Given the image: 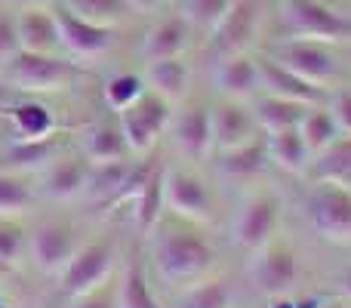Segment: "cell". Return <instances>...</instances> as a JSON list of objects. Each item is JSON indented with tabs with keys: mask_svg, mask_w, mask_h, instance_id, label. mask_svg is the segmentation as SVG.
<instances>
[{
	"mask_svg": "<svg viewBox=\"0 0 351 308\" xmlns=\"http://www.w3.org/2000/svg\"><path fill=\"white\" fill-rule=\"evenodd\" d=\"M152 272L170 290L188 287L194 281L206 278L216 265V250L197 231V225L182 222L170 216L152 228V247H148Z\"/></svg>",
	"mask_w": 351,
	"mask_h": 308,
	"instance_id": "6da1fadb",
	"label": "cell"
},
{
	"mask_svg": "<svg viewBox=\"0 0 351 308\" xmlns=\"http://www.w3.org/2000/svg\"><path fill=\"white\" fill-rule=\"evenodd\" d=\"M77 78V62L56 53H25L19 49L10 62L0 65V80L10 86L16 96H53L74 84Z\"/></svg>",
	"mask_w": 351,
	"mask_h": 308,
	"instance_id": "7a4b0ae2",
	"label": "cell"
},
{
	"mask_svg": "<svg viewBox=\"0 0 351 308\" xmlns=\"http://www.w3.org/2000/svg\"><path fill=\"white\" fill-rule=\"evenodd\" d=\"M278 22L287 37L321 43H348L351 19L321 0H278Z\"/></svg>",
	"mask_w": 351,
	"mask_h": 308,
	"instance_id": "3957f363",
	"label": "cell"
},
{
	"mask_svg": "<svg viewBox=\"0 0 351 308\" xmlns=\"http://www.w3.org/2000/svg\"><path fill=\"white\" fill-rule=\"evenodd\" d=\"M164 210L191 225H206L216 216V194L210 182L191 167H164Z\"/></svg>",
	"mask_w": 351,
	"mask_h": 308,
	"instance_id": "277c9868",
	"label": "cell"
},
{
	"mask_svg": "<svg viewBox=\"0 0 351 308\" xmlns=\"http://www.w3.org/2000/svg\"><path fill=\"white\" fill-rule=\"evenodd\" d=\"M173 108L167 99H160L158 93L145 90L139 99H136L130 108L117 111V123L123 130V139L130 145V154L136 157H148L154 152V145L160 142V136L170 127Z\"/></svg>",
	"mask_w": 351,
	"mask_h": 308,
	"instance_id": "5b68a950",
	"label": "cell"
},
{
	"mask_svg": "<svg viewBox=\"0 0 351 308\" xmlns=\"http://www.w3.org/2000/svg\"><path fill=\"white\" fill-rule=\"evenodd\" d=\"M278 65H284L287 71H293L296 78L308 80L315 86H324L327 90L342 71L339 56L330 49V43L321 40H296V37H284L280 43H274L268 49Z\"/></svg>",
	"mask_w": 351,
	"mask_h": 308,
	"instance_id": "8992f818",
	"label": "cell"
},
{
	"mask_svg": "<svg viewBox=\"0 0 351 308\" xmlns=\"http://www.w3.org/2000/svg\"><path fill=\"white\" fill-rule=\"evenodd\" d=\"M280 222V204L268 188H256L243 198L237 206L234 219H231V244L237 250L253 256L259 247H265L274 235H278Z\"/></svg>",
	"mask_w": 351,
	"mask_h": 308,
	"instance_id": "52a82bcc",
	"label": "cell"
},
{
	"mask_svg": "<svg viewBox=\"0 0 351 308\" xmlns=\"http://www.w3.org/2000/svg\"><path fill=\"white\" fill-rule=\"evenodd\" d=\"M77 247V231L68 216H47L28 231V259L43 278H59Z\"/></svg>",
	"mask_w": 351,
	"mask_h": 308,
	"instance_id": "ba28073f",
	"label": "cell"
},
{
	"mask_svg": "<svg viewBox=\"0 0 351 308\" xmlns=\"http://www.w3.org/2000/svg\"><path fill=\"white\" fill-rule=\"evenodd\" d=\"M117 268V247L114 241L102 237V241H90L84 247L74 250V256L68 259V265L59 274V290L68 299L90 293L96 287L108 284V278Z\"/></svg>",
	"mask_w": 351,
	"mask_h": 308,
	"instance_id": "9c48e42d",
	"label": "cell"
},
{
	"mask_svg": "<svg viewBox=\"0 0 351 308\" xmlns=\"http://www.w3.org/2000/svg\"><path fill=\"white\" fill-rule=\"evenodd\" d=\"M308 222L324 241L351 244V188L315 182L308 200H305Z\"/></svg>",
	"mask_w": 351,
	"mask_h": 308,
	"instance_id": "30bf717a",
	"label": "cell"
},
{
	"mask_svg": "<svg viewBox=\"0 0 351 308\" xmlns=\"http://www.w3.org/2000/svg\"><path fill=\"white\" fill-rule=\"evenodd\" d=\"M296 281H299V256L290 241L271 237L265 247H259L253 253V262H250V284L265 299L293 293Z\"/></svg>",
	"mask_w": 351,
	"mask_h": 308,
	"instance_id": "8fae6325",
	"label": "cell"
},
{
	"mask_svg": "<svg viewBox=\"0 0 351 308\" xmlns=\"http://www.w3.org/2000/svg\"><path fill=\"white\" fill-rule=\"evenodd\" d=\"M262 31V3L259 0H234L219 25L210 31V47L216 59L250 53Z\"/></svg>",
	"mask_w": 351,
	"mask_h": 308,
	"instance_id": "7c38bea8",
	"label": "cell"
},
{
	"mask_svg": "<svg viewBox=\"0 0 351 308\" xmlns=\"http://www.w3.org/2000/svg\"><path fill=\"white\" fill-rule=\"evenodd\" d=\"M56 25H59V43L62 56H68L71 62H96L102 56L111 53L114 47V28L105 25H93L86 19L68 12L65 6H56Z\"/></svg>",
	"mask_w": 351,
	"mask_h": 308,
	"instance_id": "4fadbf2b",
	"label": "cell"
},
{
	"mask_svg": "<svg viewBox=\"0 0 351 308\" xmlns=\"http://www.w3.org/2000/svg\"><path fill=\"white\" fill-rule=\"evenodd\" d=\"M173 148L182 161L197 163L213 154V123H210V105L204 102H185L179 111L173 108L170 127Z\"/></svg>",
	"mask_w": 351,
	"mask_h": 308,
	"instance_id": "5bb4252c",
	"label": "cell"
},
{
	"mask_svg": "<svg viewBox=\"0 0 351 308\" xmlns=\"http://www.w3.org/2000/svg\"><path fill=\"white\" fill-rule=\"evenodd\" d=\"M210 123H213V154L247 145L262 133L250 102H241V99L219 96L210 105Z\"/></svg>",
	"mask_w": 351,
	"mask_h": 308,
	"instance_id": "9a60e30c",
	"label": "cell"
},
{
	"mask_svg": "<svg viewBox=\"0 0 351 308\" xmlns=\"http://www.w3.org/2000/svg\"><path fill=\"white\" fill-rule=\"evenodd\" d=\"M90 163L80 152H65L62 148L47 167L40 169V194L56 204H68L86 194L90 185Z\"/></svg>",
	"mask_w": 351,
	"mask_h": 308,
	"instance_id": "2e32d148",
	"label": "cell"
},
{
	"mask_svg": "<svg viewBox=\"0 0 351 308\" xmlns=\"http://www.w3.org/2000/svg\"><path fill=\"white\" fill-rule=\"evenodd\" d=\"M80 154L90 167H105V163L130 161V145L123 139V130L117 123V115L99 117L80 130Z\"/></svg>",
	"mask_w": 351,
	"mask_h": 308,
	"instance_id": "e0dca14e",
	"label": "cell"
},
{
	"mask_svg": "<svg viewBox=\"0 0 351 308\" xmlns=\"http://www.w3.org/2000/svg\"><path fill=\"white\" fill-rule=\"evenodd\" d=\"M256 62H259V93H271V96L290 99V102H299V105H324L327 102L330 90L296 78V74L287 71L284 65H278L268 53L259 56Z\"/></svg>",
	"mask_w": 351,
	"mask_h": 308,
	"instance_id": "ac0fdd59",
	"label": "cell"
},
{
	"mask_svg": "<svg viewBox=\"0 0 351 308\" xmlns=\"http://www.w3.org/2000/svg\"><path fill=\"white\" fill-rule=\"evenodd\" d=\"M16 31H19V47L25 53H47V56L62 53L56 10H49V6L16 10Z\"/></svg>",
	"mask_w": 351,
	"mask_h": 308,
	"instance_id": "d6986e66",
	"label": "cell"
},
{
	"mask_svg": "<svg viewBox=\"0 0 351 308\" xmlns=\"http://www.w3.org/2000/svg\"><path fill=\"white\" fill-rule=\"evenodd\" d=\"M213 80H216L219 96L250 102V99L259 93V62H256V56H250V53L216 59Z\"/></svg>",
	"mask_w": 351,
	"mask_h": 308,
	"instance_id": "ffe728a7",
	"label": "cell"
},
{
	"mask_svg": "<svg viewBox=\"0 0 351 308\" xmlns=\"http://www.w3.org/2000/svg\"><path fill=\"white\" fill-rule=\"evenodd\" d=\"M194 28L188 25V19L182 12L176 16H164L160 22H154L142 37V59H173V56H185L191 47Z\"/></svg>",
	"mask_w": 351,
	"mask_h": 308,
	"instance_id": "44dd1931",
	"label": "cell"
},
{
	"mask_svg": "<svg viewBox=\"0 0 351 308\" xmlns=\"http://www.w3.org/2000/svg\"><path fill=\"white\" fill-rule=\"evenodd\" d=\"M271 167L268 163V152H265V136H256L253 142L247 145H237V148H228V152H216V169L222 179L228 182H256L259 176H265V169Z\"/></svg>",
	"mask_w": 351,
	"mask_h": 308,
	"instance_id": "7402d4cb",
	"label": "cell"
},
{
	"mask_svg": "<svg viewBox=\"0 0 351 308\" xmlns=\"http://www.w3.org/2000/svg\"><path fill=\"white\" fill-rule=\"evenodd\" d=\"M142 80L152 93L167 99L170 105L185 102L188 84H191V68H188L185 56H173V59H148L142 68Z\"/></svg>",
	"mask_w": 351,
	"mask_h": 308,
	"instance_id": "603a6c76",
	"label": "cell"
},
{
	"mask_svg": "<svg viewBox=\"0 0 351 308\" xmlns=\"http://www.w3.org/2000/svg\"><path fill=\"white\" fill-rule=\"evenodd\" d=\"M62 152V133H53L47 139H10L0 154V169L10 173H40L56 154Z\"/></svg>",
	"mask_w": 351,
	"mask_h": 308,
	"instance_id": "cb8c5ba5",
	"label": "cell"
},
{
	"mask_svg": "<svg viewBox=\"0 0 351 308\" xmlns=\"http://www.w3.org/2000/svg\"><path fill=\"white\" fill-rule=\"evenodd\" d=\"M6 123H10L12 139H47V136L59 133L53 111L37 96H19L12 108L6 111Z\"/></svg>",
	"mask_w": 351,
	"mask_h": 308,
	"instance_id": "d4e9b609",
	"label": "cell"
},
{
	"mask_svg": "<svg viewBox=\"0 0 351 308\" xmlns=\"http://www.w3.org/2000/svg\"><path fill=\"white\" fill-rule=\"evenodd\" d=\"M265 136V152H268V163L274 169L287 176H305L311 163V152L305 145L299 127H287V130H274V133H262Z\"/></svg>",
	"mask_w": 351,
	"mask_h": 308,
	"instance_id": "484cf974",
	"label": "cell"
},
{
	"mask_svg": "<svg viewBox=\"0 0 351 308\" xmlns=\"http://www.w3.org/2000/svg\"><path fill=\"white\" fill-rule=\"evenodd\" d=\"M170 308H234V293L222 274H206L188 287L173 290Z\"/></svg>",
	"mask_w": 351,
	"mask_h": 308,
	"instance_id": "4316f807",
	"label": "cell"
},
{
	"mask_svg": "<svg viewBox=\"0 0 351 308\" xmlns=\"http://www.w3.org/2000/svg\"><path fill=\"white\" fill-rule=\"evenodd\" d=\"M305 173L315 182H330V185L351 188V136L342 133L336 142H330L324 152L311 157Z\"/></svg>",
	"mask_w": 351,
	"mask_h": 308,
	"instance_id": "83f0119b",
	"label": "cell"
},
{
	"mask_svg": "<svg viewBox=\"0 0 351 308\" xmlns=\"http://www.w3.org/2000/svg\"><path fill=\"white\" fill-rule=\"evenodd\" d=\"M117 308H164L152 293V274L142 259H127L114 287Z\"/></svg>",
	"mask_w": 351,
	"mask_h": 308,
	"instance_id": "f1b7e54d",
	"label": "cell"
},
{
	"mask_svg": "<svg viewBox=\"0 0 351 308\" xmlns=\"http://www.w3.org/2000/svg\"><path fill=\"white\" fill-rule=\"evenodd\" d=\"M250 108H253L256 123H259L262 133H274V130L299 127V121H302L308 105L290 102V99L271 96V93H256V96L250 99Z\"/></svg>",
	"mask_w": 351,
	"mask_h": 308,
	"instance_id": "f546056e",
	"label": "cell"
},
{
	"mask_svg": "<svg viewBox=\"0 0 351 308\" xmlns=\"http://www.w3.org/2000/svg\"><path fill=\"white\" fill-rule=\"evenodd\" d=\"M127 204H133V219L139 222V228L152 231L164 216V167H154V173L136 188Z\"/></svg>",
	"mask_w": 351,
	"mask_h": 308,
	"instance_id": "4dcf8cb0",
	"label": "cell"
},
{
	"mask_svg": "<svg viewBox=\"0 0 351 308\" xmlns=\"http://www.w3.org/2000/svg\"><path fill=\"white\" fill-rule=\"evenodd\" d=\"M299 133H302L305 145H308L311 157H315L317 152H324V148L330 145V142L339 139V127H336L333 115H330L327 102L324 105H308L302 115V121H299Z\"/></svg>",
	"mask_w": 351,
	"mask_h": 308,
	"instance_id": "1f68e13d",
	"label": "cell"
},
{
	"mask_svg": "<svg viewBox=\"0 0 351 308\" xmlns=\"http://www.w3.org/2000/svg\"><path fill=\"white\" fill-rule=\"evenodd\" d=\"M56 3L93 25H105V28H117L121 22H127V16H133L123 0H56Z\"/></svg>",
	"mask_w": 351,
	"mask_h": 308,
	"instance_id": "d6a6232c",
	"label": "cell"
},
{
	"mask_svg": "<svg viewBox=\"0 0 351 308\" xmlns=\"http://www.w3.org/2000/svg\"><path fill=\"white\" fill-rule=\"evenodd\" d=\"M34 198H37L34 188L25 182L22 173L0 169V216L22 219L34 206Z\"/></svg>",
	"mask_w": 351,
	"mask_h": 308,
	"instance_id": "836d02e7",
	"label": "cell"
},
{
	"mask_svg": "<svg viewBox=\"0 0 351 308\" xmlns=\"http://www.w3.org/2000/svg\"><path fill=\"white\" fill-rule=\"evenodd\" d=\"M145 90H148V86H145V80H142V74L121 71V74H114V78L105 80L102 99H105V105H108L111 115H117V111L130 108V105H133Z\"/></svg>",
	"mask_w": 351,
	"mask_h": 308,
	"instance_id": "e575fe53",
	"label": "cell"
},
{
	"mask_svg": "<svg viewBox=\"0 0 351 308\" xmlns=\"http://www.w3.org/2000/svg\"><path fill=\"white\" fill-rule=\"evenodd\" d=\"M28 256V231L22 219L0 216V268H12Z\"/></svg>",
	"mask_w": 351,
	"mask_h": 308,
	"instance_id": "d590c367",
	"label": "cell"
},
{
	"mask_svg": "<svg viewBox=\"0 0 351 308\" xmlns=\"http://www.w3.org/2000/svg\"><path fill=\"white\" fill-rule=\"evenodd\" d=\"M231 3H234V0H182V16L188 19V25H191L194 31L210 34L219 25V19L228 12Z\"/></svg>",
	"mask_w": 351,
	"mask_h": 308,
	"instance_id": "8d00e7d4",
	"label": "cell"
},
{
	"mask_svg": "<svg viewBox=\"0 0 351 308\" xmlns=\"http://www.w3.org/2000/svg\"><path fill=\"white\" fill-rule=\"evenodd\" d=\"M19 31H16V16L10 10H0V65L10 62L19 53Z\"/></svg>",
	"mask_w": 351,
	"mask_h": 308,
	"instance_id": "74e56055",
	"label": "cell"
},
{
	"mask_svg": "<svg viewBox=\"0 0 351 308\" xmlns=\"http://www.w3.org/2000/svg\"><path fill=\"white\" fill-rule=\"evenodd\" d=\"M327 108L333 115L339 133L351 136V90H333L327 96Z\"/></svg>",
	"mask_w": 351,
	"mask_h": 308,
	"instance_id": "f35d334b",
	"label": "cell"
},
{
	"mask_svg": "<svg viewBox=\"0 0 351 308\" xmlns=\"http://www.w3.org/2000/svg\"><path fill=\"white\" fill-rule=\"evenodd\" d=\"M68 308H117V299H114V293L102 284V287H96V290H90V293L71 296Z\"/></svg>",
	"mask_w": 351,
	"mask_h": 308,
	"instance_id": "ab89813d",
	"label": "cell"
},
{
	"mask_svg": "<svg viewBox=\"0 0 351 308\" xmlns=\"http://www.w3.org/2000/svg\"><path fill=\"white\" fill-rule=\"evenodd\" d=\"M130 6V12H139V16H148V12H158L167 0H123Z\"/></svg>",
	"mask_w": 351,
	"mask_h": 308,
	"instance_id": "60d3db41",
	"label": "cell"
},
{
	"mask_svg": "<svg viewBox=\"0 0 351 308\" xmlns=\"http://www.w3.org/2000/svg\"><path fill=\"white\" fill-rule=\"evenodd\" d=\"M16 99H19L16 93H12L10 86L3 84V80H0V117H6V111L12 108V102H16Z\"/></svg>",
	"mask_w": 351,
	"mask_h": 308,
	"instance_id": "b9f144b4",
	"label": "cell"
},
{
	"mask_svg": "<svg viewBox=\"0 0 351 308\" xmlns=\"http://www.w3.org/2000/svg\"><path fill=\"white\" fill-rule=\"evenodd\" d=\"M6 6H16V10H25V6H53L56 0H3Z\"/></svg>",
	"mask_w": 351,
	"mask_h": 308,
	"instance_id": "7bdbcfd3",
	"label": "cell"
},
{
	"mask_svg": "<svg viewBox=\"0 0 351 308\" xmlns=\"http://www.w3.org/2000/svg\"><path fill=\"white\" fill-rule=\"evenodd\" d=\"M339 290H342V296H346L348 303H351V265L339 274Z\"/></svg>",
	"mask_w": 351,
	"mask_h": 308,
	"instance_id": "ee69618b",
	"label": "cell"
},
{
	"mask_svg": "<svg viewBox=\"0 0 351 308\" xmlns=\"http://www.w3.org/2000/svg\"><path fill=\"white\" fill-rule=\"evenodd\" d=\"M321 308H351L348 299H324Z\"/></svg>",
	"mask_w": 351,
	"mask_h": 308,
	"instance_id": "f6af8a7d",
	"label": "cell"
},
{
	"mask_svg": "<svg viewBox=\"0 0 351 308\" xmlns=\"http://www.w3.org/2000/svg\"><path fill=\"white\" fill-rule=\"evenodd\" d=\"M346 59H348V65H351V40L346 43Z\"/></svg>",
	"mask_w": 351,
	"mask_h": 308,
	"instance_id": "bcb514c9",
	"label": "cell"
},
{
	"mask_svg": "<svg viewBox=\"0 0 351 308\" xmlns=\"http://www.w3.org/2000/svg\"><path fill=\"white\" fill-rule=\"evenodd\" d=\"M0 308H10V305H6V299H3V293H0Z\"/></svg>",
	"mask_w": 351,
	"mask_h": 308,
	"instance_id": "7dc6e473",
	"label": "cell"
},
{
	"mask_svg": "<svg viewBox=\"0 0 351 308\" xmlns=\"http://www.w3.org/2000/svg\"><path fill=\"white\" fill-rule=\"evenodd\" d=\"M256 308H268V305H256Z\"/></svg>",
	"mask_w": 351,
	"mask_h": 308,
	"instance_id": "c3c4849f",
	"label": "cell"
}]
</instances>
